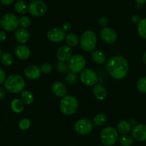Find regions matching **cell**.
<instances>
[{
  "label": "cell",
  "instance_id": "7c38bea8",
  "mask_svg": "<svg viewBox=\"0 0 146 146\" xmlns=\"http://www.w3.org/2000/svg\"><path fill=\"white\" fill-rule=\"evenodd\" d=\"M100 36L102 40L108 44H113L115 42L117 38V35L115 31L110 27H103L101 30Z\"/></svg>",
  "mask_w": 146,
  "mask_h": 146
},
{
  "label": "cell",
  "instance_id": "484cf974",
  "mask_svg": "<svg viewBox=\"0 0 146 146\" xmlns=\"http://www.w3.org/2000/svg\"><path fill=\"white\" fill-rule=\"evenodd\" d=\"M0 60H1V62L2 64L5 66H10L13 64L14 62V58L11 54L8 52H5L2 54L1 57H0Z\"/></svg>",
  "mask_w": 146,
  "mask_h": 146
},
{
  "label": "cell",
  "instance_id": "4316f807",
  "mask_svg": "<svg viewBox=\"0 0 146 146\" xmlns=\"http://www.w3.org/2000/svg\"><path fill=\"white\" fill-rule=\"evenodd\" d=\"M15 9L19 14H26L28 11V7L25 2L22 0H19L15 3Z\"/></svg>",
  "mask_w": 146,
  "mask_h": 146
},
{
  "label": "cell",
  "instance_id": "9c48e42d",
  "mask_svg": "<svg viewBox=\"0 0 146 146\" xmlns=\"http://www.w3.org/2000/svg\"><path fill=\"white\" fill-rule=\"evenodd\" d=\"M93 129V124L88 119L82 118L75 124V130L79 135H86L90 134Z\"/></svg>",
  "mask_w": 146,
  "mask_h": 146
},
{
  "label": "cell",
  "instance_id": "8992f818",
  "mask_svg": "<svg viewBox=\"0 0 146 146\" xmlns=\"http://www.w3.org/2000/svg\"><path fill=\"white\" fill-rule=\"evenodd\" d=\"M1 26L8 32H12L17 29L19 24V19L14 14L7 13L4 15L0 19Z\"/></svg>",
  "mask_w": 146,
  "mask_h": 146
},
{
  "label": "cell",
  "instance_id": "52a82bcc",
  "mask_svg": "<svg viewBox=\"0 0 146 146\" xmlns=\"http://www.w3.org/2000/svg\"><path fill=\"white\" fill-rule=\"evenodd\" d=\"M86 65L85 59L81 54H75L72 56L69 61V69L72 72L79 73L81 72L85 69Z\"/></svg>",
  "mask_w": 146,
  "mask_h": 146
},
{
  "label": "cell",
  "instance_id": "f6af8a7d",
  "mask_svg": "<svg viewBox=\"0 0 146 146\" xmlns=\"http://www.w3.org/2000/svg\"><path fill=\"white\" fill-rule=\"evenodd\" d=\"M143 62H144L145 64H146V52L143 54Z\"/></svg>",
  "mask_w": 146,
  "mask_h": 146
},
{
  "label": "cell",
  "instance_id": "b9f144b4",
  "mask_svg": "<svg viewBox=\"0 0 146 146\" xmlns=\"http://www.w3.org/2000/svg\"><path fill=\"white\" fill-rule=\"evenodd\" d=\"M5 97V91L2 87H0V100L4 99Z\"/></svg>",
  "mask_w": 146,
  "mask_h": 146
},
{
  "label": "cell",
  "instance_id": "ac0fdd59",
  "mask_svg": "<svg viewBox=\"0 0 146 146\" xmlns=\"http://www.w3.org/2000/svg\"><path fill=\"white\" fill-rule=\"evenodd\" d=\"M52 90L56 96L63 98L67 94V88L61 82H55L52 85Z\"/></svg>",
  "mask_w": 146,
  "mask_h": 146
},
{
  "label": "cell",
  "instance_id": "bcb514c9",
  "mask_svg": "<svg viewBox=\"0 0 146 146\" xmlns=\"http://www.w3.org/2000/svg\"><path fill=\"white\" fill-rule=\"evenodd\" d=\"M1 55H2V50L0 49V57H1Z\"/></svg>",
  "mask_w": 146,
  "mask_h": 146
},
{
  "label": "cell",
  "instance_id": "f35d334b",
  "mask_svg": "<svg viewBox=\"0 0 146 146\" xmlns=\"http://www.w3.org/2000/svg\"><path fill=\"white\" fill-rule=\"evenodd\" d=\"M131 20L133 23L138 24L139 22L140 21V17L139 15H133L131 17Z\"/></svg>",
  "mask_w": 146,
  "mask_h": 146
},
{
  "label": "cell",
  "instance_id": "1f68e13d",
  "mask_svg": "<svg viewBox=\"0 0 146 146\" xmlns=\"http://www.w3.org/2000/svg\"><path fill=\"white\" fill-rule=\"evenodd\" d=\"M19 24L22 27L26 28L30 26L31 24H32V20L29 17L22 16L19 18Z\"/></svg>",
  "mask_w": 146,
  "mask_h": 146
},
{
  "label": "cell",
  "instance_id": "d590c367",
  "mask_svg": "<svg viewBox=\"0 0 146 146\" xmlns=\"http://www.w3.org/2000/svg\"><path fill=\"white\" fill-rule=\"evenodd\" d=\"M99 25H100L101 27H106L107 25H108V19L106 17H102L99 19Z\"/></svg>",
  "mask_w": 146,
  "mask_h": 146
},
{
  "label": "cell",
  "instance_id": "83f0119b",
  "mask_svg": "<svg viewBox=\"0 0 146 146\" xmlns=\"http://www.w3.org/2000/svg\"><path fill=\"white\" fill-rule=\"evenodd\" d=\"M107 122V116L106 115L103 114V113H99L94 118L93 125L97 126V127H100L103 125L105 124Z\"/></svg>",
  "mask_w": 146,
  "mask_h": 146
},
{
  "label": "cell",
  "instance_id": "8d00e7d4",
  "mask_svg": "<svg viewBox=\"0 0 146 146\" xmlns=\"http://www.w3.org/2000/svg\"><path fill=\"white\" fill-rule=\"evenodd\" d=\"M5 80H6V74H5V72L2 68H0V85L3 84L5 82Z\"/></svg>",
  "mask_w": 146,
  "mask_h": 146
},
{
  "label": "cell",
  "instance_id": "74e56055",
  "mask_svg": "<svg viewBox=\"0 0 146 146\" xmlns=\"http://www.w3.org/2000/svg\"><path fill=\"white\" fill-rule=\"evenodd\" d=\"M71 27H72V25L70 23V22H65V23L62 25V29L63 31H64V32H67V31L70 30Z\"/></svg>",
  "mask_w": 146,
  "mask_h": 146
},
{
  "label": "cell",
  "instance_id": "2e32d148",
  "mask_svg": "<svg viewBox=\"0 0 146 146\" xmlns=\"http://www.w3.org/2000/svg\"><path fill=\"white\" fill-rule=\"evenodd\" d=\"M15 37L19 43L25 44L29 40L30 35L25 28L22 27L16 29V32L15 33Z\"/></svg>",
  "mask_w": 146,
  "mask_h": 146
},
{
  "label": "cell",
  "instance_id": "9a60e30c",
  "mask_svg": "<svg viewBox=\"0 0 146 146\" xmlns=\"http://www.w3.org/2000/svg\"><path fill=\"white\" fill-rule=\"evenodd\" d=\"M41 70L36 65H29L25 70V75L27 79L31 80L38 79L41 76Z\"/></svg>",
  "mask_w": 146,
  "mask_h": 146
},
{
  "label": "cell",
  "instance_id": "d4e9b609",
  "mask_svg": "<svg viewBox=\"0 0 146 146\" xmlns=\"http://www.w3.org/2000/svg\"><path fill=\"white\" fill-rule=\"evenodd\" d=\"M137 32L142 38L146 40V18L140 19L137 24Z\"/></svg>",
  "mask_w": 146,
  "mask_h": 146
},
{
  "label": "cell",
  "instance_id": "cb8c5ba5",
  "mask_svg": "<svg viewBox=\"0 0 146 146\" xmlns=\"http://www.w3.org/2000/svg\"><path fill=\"white\" fill-rule=\"evenodd\" d=\"M66 42L70 47H76L79 43V39L78 36L74 33H69L65 36Z\"/></svg>",
  "mask_w": 146,
  "mask_h": 146
},
{
  "label": "cell",
  "instance_id": "7dc6e473",
  "mask_svg": "<svg viewBox=\"0 0 146 146\" xmlns=\"http://www.w3.org/2000/svg\"><path fill=\"white\" fill-rule=\"evenodd\" d=\"M98 146H102V145H98Z\"/></svg>",
  "mask_w": 146,
  "mask_h": 146
},
{
  "label": "cell",
  "instance_id": "7bdbcfd3",
  "mask_svg": "<svg viewBox=\"0 0 146 146\" xmlns=\"http://www.w3.org/2000/svg\"><path fill=\"white\" fill-rule=\"evenodd\" d=\"M128 122L130 123V124L131 125V126H135L136 125H137V120H136L135 117H132V118H130Z\"/></svg>",
  "mask_w": 146,
  "mask_h": 146
},
{
  "label": "cell",
  "instance_id": "f1b7e54d",
  "mask_svg": "<svg viewBox=\"0 0 146 146\" xmlns=\"http://www.w3.org/2000/svg\"><path fill=\"white\" fill-rule=\"evenodd\" d=\"M119 143L122 146H130L133 143V137L129 135H123L119 138Z\"/></svg>",
  "mask_w": 146,
  "mask_h": 146
},
{
  "label": "cell",
  "instance_id": "ab89813d",
  "mask_svg": "<svg viewBox=\"0 0 146 146\" xmlns=\"http://www.w3.org/2000/svg\"><path fill=\"white\" fill-rule=\"evenodd\" d=\"M14 1L15 0H0V2L3 5H5V6H9V5H12Z\"/></svg>",
  "mask_w": 146,
  "mask_h": 146
},
{
  "label": "cell",
  "instance_id": "30bf717a",
  "mask_svg": "<svg viewBox=\"0 0 146 146\" xmlns=\"http://www.w3.org/2000/svg\"><path fill=\"white\" fill-rule=\"evenodd\" d=\"M80 80L84 85L93 86L98 82V75L95 71L90 69H84L80 73Z\"/></svg>",
  "mask_w": 146,
  "mask_h": 146
},
{
  "label": "cell",
  "instance_id": "3957f363",
  "mask_svg": "<svg viewBox=\"0 0 146 146\" xmlns=\"http://www.w3.org/2000/svg\"><path fill=\"white\" fill-rule=\"evenodd\" d=\"M60 108L62 113L65 115H71L78 110V102L72 95H65L60 101Z\"/></svg>",
  "mask_w": 146,
  "mask_h": 146
},
{
  "label": "cell",
  "instance_id": "60d3db41",
  "mask_svg": "<svg viewBox=\"0 0 146 146\" xmlns=\"http://www.w3.org/2000/svg\"><path fill=\"white\" fill-rule=\"evenodd\" d=\"M7 39V35L4 31L0 30V42L5 41Z\"/></svg>",
  "mask_w": 146,
  "mask_h": 146
},
{
  "label": "cell",
  "instance_id": "7402d4cb",
  "mask_svg": "<svg viewBox=\"0 0 146 146\" xmlns=\"http://www.w3.org/2000/svg\"><path fill=\"white\" fill-rule=\"evenodd\" d=\"M11 109L15 113H22L24 110L23 102L19 99H14L11 102Z\"/></svg>",
  "mask_w": 146,
  "mask_h": 146
},
{
  "label": "cell",
  "instance_id": "f546056e",
  "mask_svg": "<svg viewBox=\"0 0 146 146\" xmlns=\"http://www.w3.org/2000/svg\"><path fill=\"white\" fill-rule=\"evenodd\" d=\"M31 125H32V122L29 119L23 118L19 121L18 126L21 130H27L30 127Z\"/></svg>",
  "mask_w": 146,
  "mask_h": 146
},
{
  "label": "cell",
  "instance_id": "603a6c76",
  "mask_svg": "<svg viewBox=\"0 0 146 146\" xmlns=\"http://www.w3.org/2000/svg\"><path fill=\"white\" fill-rule=\"evenodd\" d=\"M92 57L94 62L98 64H103L106 61V56L100 50H94L92 53Z\"/></svg>",
  "mask_w": 146,
  "mask_h": 146
},
{
  "label": "cell",
  "instance_id": "44dd1931",
  "mask_svg": "<svg viewBox=\"0 0 146 146\" xmlns=\"http://www.w3.org/2000/svg\"><path fill=\"white\" fill-rule=\"evenodd\" d=\"M21 100L25 105H30L34 102V95L30 91L22 90L21 93Z\"/></svg>",
  "mask_w": 146,
  "mask_h": 146
},
{
  "label": "cell",
  "instance_id": "8fae6325",
  "mask_svg": "<svg viewBox=\"0 0 146 146\" xmlns=\"http://www.w3.org/2000/svg\"><path fill=\"white\" fill-rule=\"evenodd\" d=\"M47 36L50 41L54 43H58L65 39L66 33L61 28L54 27L50 29L47 32Z\"/></svg>",
  "mask_w": 146,
  "mask_h": 146
},
{
  "label": "cell",
  "instance_id": "ba28073f",
  "mask_svg": "<svg viewBox=\"0 0 146 146\" xmlns=\"http://www.w3.org/2000/svg\"><path fill=\"white\" fill-rule=\"evenodd\" d=\"M47 10V5L41 0H35L28 6V12L34 17L42 16L46 13Z\"/></svg>",
  "mask_w": 146,
  "mask_h": 146
},
{
  "label": "cell",
  "instance_id": "4dcf8cb0",
  "mask_svg": "<svg viewBox=\"0 0 146 146\" xmlns=\"http://www.w3.org/2000/svg\"><path fill=\"white\" fill-rule=\"evenodd\" d=\"M137 88L140 92L146 93V77L140 78L137 82Z\"/></svg>",
  "mask_w": 146,
  "mask_h": 146
},
{
  "label": "cell",
  "instance_id": "277c9868",
  "mask_svg": "<svg viewBox=\"0 0 146 146\" xmlns=\"http://www.w3.org/2000/svg\"><path fill=\"white\" fill-rule=\"evenodd\" d=\"M97 35L93 31H85L81 36L80 46L82 50L88 52H93L96 48Z\"/></svg>",
  "mask_w": 146,
  "mask_h": 146
},
{
  "label": "cell",
  "instance_id": "ffe728a7",
  "mask_svg": "<svg viewBox=\"0 0 146 146\" xmlns=\"http://www.w3.org/2000/svg\"><path fill=\"white\" fill-rule=\"evenodd\" d=\"M117 130L123 135L127 134L132 130V126L127 120H122L117 124Z\"/></svg>",
  "mask_w": 146,
  "mask_h": 146
},
{
  "label": "cell",
  "instance_id": "7a4b0ae2",
  "mask_svg": "<svg viewBox=\"0 0 146 146\" xmlns=\"http://www.w3.org/2000/svg\"><path fill=\"white\" fill-rule=\"evenodd\" d=\"M26 86L25 79L17 74L11 75L6 78L5 81V88L11 93H19L24 90Z\"/></svg>",
  "mask_w": 146,
  "mask_h": 146
},
{
  "label": "cell",
  "instance_id": "d6986e66",
  "mask_svg": "<svg viewBox=\"0 0 146 146\" xmlns=\"http://www.w3.org/2000/svg\"><path fill=\"white\" fill-rule=\"evenodd\" d=\"M93 92L95 98L97 99L100 100H102L105 99L107 97L106 89H105V88L103 85H100V84L94 85Z\"/></svg>",
  "mask_w": 146,
  "mask_h": 146
},
{
  "label": "cell",
  "instance_id": "d6a6232c",
  "mask_svg": "<svg viewBox=\"0 0 146 146\" xmlns=\"http://www.w3.org/2000/svg\"><path fill=\"white\" fill-rule=\"evenodd\" d=\"M66 81L71 85L76 83L77 81H78V76H77L76 73L72 72L68 73L66 76Z\"/></svg>",
  "mask_w": 146,
  "mask_h": 146
},
{
  "label": "cell",
  "instance_id": "5b68a950",
  "mask_svg": "<svg viewBox=\"0 0 146 146\" xmlns=\"http://www.w3.org/2000/svg\"><path fill=\"white\" fill-rule=\"evenodd\" d=\"M118 132L113 127H106L100 133V140L106 146H112L118 141Z\"/></svg>",
  "mask_w": 146,
  "mask_h": 146
},
{
  "label": "cell",
  "instance_id": "4fadbf2b",
  "mask_svg": "<svg viewBox=\"0 0 146 146\" xmlns=\"http://www.w3.org/2000/svg\"><path fill=\"white\" fill-rule=\"evenodd\" d=\"M132 135L133 138L140 142L146 140V125L138 124L134 126L132 130Z\"/></svg>",
  "mask_w": 146,
  "mask_h": 146
},
{
  "label": "cell",
  "instance_id": "836d02e7",
  "mask_svg": "<svg viewBox=\"0 0 146 146\" xmlns=\"http://www.w3.org/2000/svg\"><path fill=\"white\" fill-rule=\"evenodd\" d=\"M57 69L60 72L66 73L68 72L69 69L68 64H66L65 62H59L57 64Z\"/></svg>",
  "mask_w": 146,
  "mask_h": 146
},
{
  "label": "cell",
  "instance_id": "ee69618b",
  "mask_svg": "<svg viewBox=\"0 0 146 146\" xmlns=\"http://www.w3.org/2000/svg\"><path fill=\"white\" fill-rule=\"evenodd\" d=\"M138 5H143L146 2V0H135Z\"/></svg>",
  "mask_w": 146,
  "mask_h": 146
},
{
  "label": "cell",
  "instance_id": "e0dca14e",
  "mask_svg": "<svg viewBox=\"0 0 146 146\" xmlns=\"http://www.w3.org/2000/svg\"><path fill=\"white\" fill-rule=\"evenodd\" d=\"M15 54L19 60H26L30 57L31 52L28 47L25 45H19L15 48Z\"/></svg>",
  "mask_w": 146,
  "mask_h": 146
},
{
  "label": "cell",
  "instance_id": "6da1fadb",
  "mask_svg": "<svg viewBox=\"0 0 146 146\" xmlns=\"http://www.w3.org/2000/svg\"><path fill=\"white\" fill-rule=\"evenodd\" d=\"M106 67L109 75L115 80H123L128 72V62L122 56H115L110 59Z\"/></svg>",
  "mask_w": 146,
  "mask_h": 146
},
{
  "label": "cell",
  "instance_id": "e575fe53",
  "mask_svg": "<svg viewBox=\"0 0 146 146\" xmlns=\"http://www.w3.org/2000/svg\"><path fill=\"white\" fill-rule=\"evenodd\" d=\"M40 70H41V72L44 74H49L50 72L52 70V65L49 63H44L40 67Z\"/></svg>",
  "mask_w": 146,
  "mask_h": 146
},
{
  "label": "cell",
  "instance_id": "5bb4252c",
  "mask_svg": "<svg viewBox=\"0 0 146 146\" xmlns=\"http://www.w3.org/2000/svg\"><path fill=\"white\" fill-rule=\"evenodd\" d=\"M72 56V50L69 46H62L58 49L57 52V57L59 61L67 62Z\"/></svg>",
  "mask_w": 146,
  "mask_h": 146
}]
</instances>
